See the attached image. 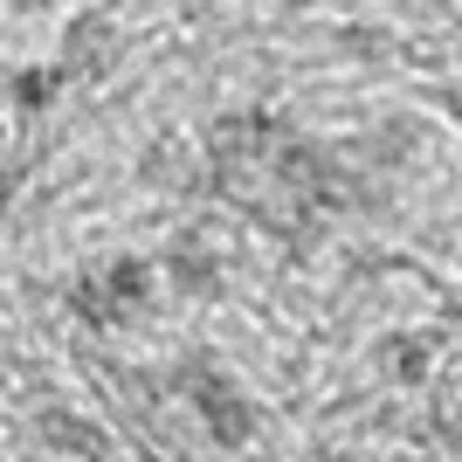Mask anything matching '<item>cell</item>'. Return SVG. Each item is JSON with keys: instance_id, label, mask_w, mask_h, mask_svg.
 Segmentation results:
<instances>
[{"instance_id": "1", "label": "cell", "mask_w": 462, "mask_h": 462, "mask_svg": "<svg viewBox=\"0 0 462 462\" xmlns=\"http://www.w3.org/2000/svg\"><path fill=\"white\" fill-rule=\"evenodd\" d=\"M200 421L214 428V442H249V428H255V407L249 393H235V380H208L200 386Z\"/></svg>"}, {"instance_id": "2", "label": "cell", "mask_w": 462, "mask_h": 462, "mask_svg": "<svg viewBox=\"0 0 462 462\" xmlns=\"http://www.w3.org/2000/svg\"><path fill=\"white\" fill-rule=\"evenodd\" d=\"M325 462H352V456H325Z\"/></svg>"}]
</instances>
